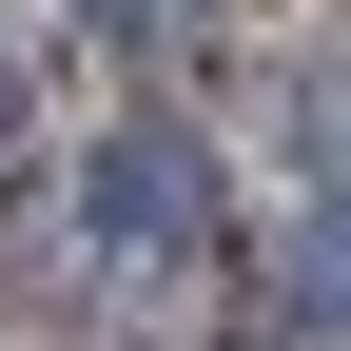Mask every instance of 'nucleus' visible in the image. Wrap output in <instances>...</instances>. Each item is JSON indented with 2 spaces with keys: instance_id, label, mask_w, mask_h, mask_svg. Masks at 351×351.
Wrapping results in <instances>:
<instances>
[{
  "instance_id": "nucleus-3",
  "label": "nucleus",
  "mask_w": 351,
  "mask_h": 351,
  "mask_svg": "<svg viewBox=\"0 0 351 351\" xmlns=\"http://www.w3.org/2000/svg\"><path fill=\"white\" fill-rule=\"evenodd\" d=\"M0 156H20V39H0Z\"/></svg>"
},
{
  "instance_id": "nucleus-2",
  "label": "nucleus",
  "mask_w": 351,
  "mask_h": 351,
  "mask_svg": "<svg viewBox=\"0 0 351 351\" xmlns=\"http://www.w3.org/2000/svg\"><path fill=\"white\" fill-rule=\"evenodd\" d=\"M78 20H98V39H137V20H176V0H78Z\"/></svg>"
},
{
  "instance_id": "nucleus-1",
  "label": "nucleus",
  "mask_w": 351,
  "mask_h": 351,
  "mask_svg": "<svg viewBox=\"0 0 351 351\" xmlns=\"http://www.w3.org/2000/svg\"><path fill=\"white\" fill-rule=\"evenodd\" d=\"M78 215H98V254H215V156L195 137H98Z\"/></svg>"
}]
</instances>
